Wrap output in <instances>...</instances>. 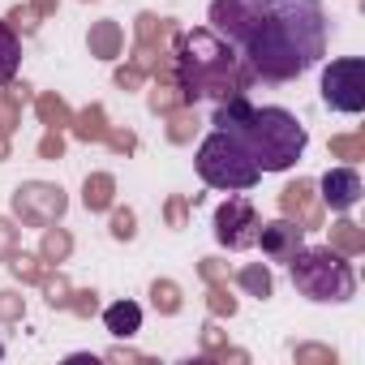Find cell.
<instances>
[{"instance_id":"1","label":"cell","mask_w":365,"mask_h":365,"mask_svg":"<svg viewBox=\"0 0 365 365\" xmlns=\"http://www.w3.org/2000/svg\"><path fill=\"white\" fill-rule=\"evenodd\" d=\"M322 0H262V9L241 39V61L262 82H292L327 52Z\"/></svg>"},{"instance_id":"2","label":"cell","mask_w":365,"mask_h":365,"mask_svg":"<svg viewBox=\"0 0 365 365\" xmlns=\"http://www.w3.org/2000/svg\"><path fill=\"white\" fill-rule=\"evenodd\" d=\"M215 129H232L262 172H288L305 155V125L288 108H250L245 95H228L215 108Z\"/></svg>"},{"instance_id":"3","label":"cell","mask_w":365,"mask_h":365,"mask_svg":"<svg viewBox=\"0 0 365 365\" xmlns=\"http://www.w3.org/2000/svg\"><path fill=\"white\" fill-rule=\"evenodd\" d=\"M288 271H292V288L314 305H344L356 292V275L348 258L331 245H314V250L301 245L288 258Z\"/></svg>"},{"instance_id":"4","label":"cell","mask_w":365,"mask_h":365,"mask_svg":"<svg viewBox=\"0 0 365 365\" xmlns=\"http://www.w3.org/2000/svg\"><path fill=\"white\" fill-rule=\"evenodd\" d=\"M198 176L207 180L211 190H224V194H241V190H254L262 168L254 163V155L245 150V142L232 133V129H215L202 138L198 146Z\"/></svg>"},{"instance_id":"5","label":"cell","mask_w":365,"mask_h":365,"mask_svg":"<svg viewBox=\"0 0 365 365\" xmlns=\"http://www.w3.org/2000/svg\"><path fill=\"white\" fill-rule=\"evenodd\" d=\"M322 103L331 112H348V116H356L365 108V61L361 56H344L322 69Z\"/></svg>"},{"instance_id":"6","label":"cell","mask_w":365,"mask_h":365,"mask_svg":"<svg viewBox=\"0 0 365 365\" xmlns=\"http://www.w3.org/2000/svg\"><path fill=\"white\" fill-rule=\"evenodd\" d=\"M65 207H69L65 190H61V185H48V180H31V185H18V194H14V215H18L22 224H31V228H48V224H56V220L65 215Z\"/></svg>"},{"instance_id":"7","label":"cell","mask_w":365,"mask_h":365,"mask_svg":"<svg viewBox=\"0 0 365 365\" xmlns=\"http://www.w3.org/2000/svg\"><path fill=\"white\" fill-rule=\"evenodd\" d=\"M258 211L250 198H228L220 211H215V241L228 245V250H250L258 241Z\"/></svg>"},{"instance_id":"8","label":"cell","mask_w":365,"mask_h":365,"mask_svg":"<svg viewBox=\"0 0 365 365\" xmlns=\"http://www.w3.org/2000/svg\"><path fill=\"white\" fill-rule=\"evenodd\" d=\"M258 9H262V0H211V26H215V35H224L228 43L241 48Z\"/></svg>"},{"instance_id":"9","label":"cell","mask_w":365,"mask_h":365,"mask_svg":"<svg viewBox=\"0 0 365 365\" xmlns=\"http://www.w3.org/2000/svg\"><path fill=\"white\" fill-rule=\"evenodd\" d=\"M254 245H262V254H267L271 262H288V258L305 245V228L284 215V220L258 224V241H254Z\"/></svg>"},{"instance_id":"10","label":"cell","mask_w":365,"mask_h":365,"mask_svg":"<svg viewBox=\"0 0 365 365\" xmlns=\"http://www.w3.org/2000/svg\"><path fill=\"white\" fill-rule=\"evenodd\" d=\"M318 198L331 207V211H352L356 202H361V176H356V168H331L322 180H318Z\"/></svg>"},{"instance_id":"11","label":"cell","mask_w":365,"mask_h":365,"mask_svg":"<svg viewBox=\"0 0 365 365\" xmlns=\"http://www.w3.org/2000/svg\"><path fill=\"white\" fill-rule=\"evenodd\" d=\"M279 207H284V215L297 220L305 232L322 224V207L314 202V180H292V185L279 194Z\"/></svg>"},{"instance_id":"12","label":"cell","mask_w":365,"mask_h":365,"mask_svg":"<svg viewBox=\"0 0 365 365\" xmlns=\"http://www.w3.org/2000/svg\"><path fill=\"white\" fill-rule=\"evenodd\" d=\"M103 327H108L116 339H129V335L142 331V309H138L133 301H116V305L103 309Z\"/></svg>"},{"instance_id":"13","label":"cell","mask_w":365,"mask_h":365,"mask_svg":"<svg viewBox=\"0 0 365 365\" xmlns=\"http://www.w3.org/2000/svg\"><path fill=\"white\" fill-rule=\"evenodd\" d=\"M18 65H22V43L5 22H0V86H9L18 78Z\"/></svg>"},{"instance_id":"14","label":"cell","mask_w":365,"mask_h":365,"mask_svg":"<svg viewBox=\"0 0 365 365\" xmlns=\"http://www.w3.org/2000/svg\"><path fill=\"white\" fill-rule=\"evenodd\" d=\"M91 56H103V61H112V56H120V43H125V35H120V26L116 22H99V26H91Z\"/></svg>"},{"instance_id":"15","label":"cell","mask_w":365,"mask_h":365,"mask_svg":"<svg viewBox=\"0 0 365 365\" xmlns=\"http://www.w3.org/2000/svg\"><path fill=\"white\" fill-rule=\"evenodd\" d=\"M112 190H116V180H112L108 172L86 176V185H82V202H86V211H108V207H112Z\"/></svg>"},{"instance_id":"16","label":"cell","mask_w":365,"mask_h":365,"mask_svg":"<svg viewBox=\"0 0 365 365\" xmlns=\"http://www.w3.org/2000/svg\"><path fill=\"white\" fill-rule=\"evenodd\" d=\"M331 250H339L344 258H356V254L365 250V237H361V228H356L352 220H339V224H331Z\"/></svg>"},{"instance_id":"17","label":"cell","mask_w":365,"mask_h":365,"mask_svg":"<svg viewBox=\"0 0 365 365\" xmlns=\"http://www.w3.org/2000/svg\"><path fill=\"white\" fill-rule=\"evenodd\" d=\"M237 284H241L250 297H258V301H267V297L275 292L271 271H267V267H258V262H254V267H241V271H237Z\"/></svg>"},{"instance_id":"18","label":"cell","mask_w":365,"mask_h":365,"mask_svg":"<svg viewBox=\"0 0 365 365\" xmlns=\"http://www.w3.org/2000/svg\"><path fill=\"white\" fill-rule=\"evenodd\" d=\"M150 301H155L159 314H180V288L172 279H155L150 284Z\"/></svg>"},{"instance_id":"19","label":"cell","mask_w":365,"mask_h":365,"mask_svg":"<svg viewBox=\"0 0 365 365\" xmlns=\"http://www.w3.org/2000/svg\"><path fill=\"white\" fill-rule=\"evenodd\" d=\"M69 250H73V241H69V232H61V228H56V232H52V228L43 232V245H39V254H43V262H65V258H69Z\"/></svg>"},{"instance_id":"20","label":"cell","mask_w":365,"mask_h":365,"mask_svg":"<svg viewBox=\"0 0 365 365\" xmlns=\"http://www.w3.org/2000/svg\"><path fill=\"white\" fill-rule=\"evenodd\" d=\"M73 133L86 138V142H91V138H103V133H108V129H103V108H86V112L73 120Z\"/></svg>"},{"instance_id":"21","label":"cell","mask_w":365,"mask_h":365,"mask_svg":"<svg viewBox=\"0 0 365 365\" xmlns=\"http://www.w3.org/2000/svg\"><path fill=\"white\" fill-rule=\"evenodd\" d=\"M133 224H138V215H133L129 207H116V211H112V237H116V241H133V237H138Z\"/></svg>"},{"instance_id":"22","label":"cell","mask_w":365,"mask_h":365,"mask_svg":"<svg viewBox=\"0 0 365 365\" xmlns=\"http://www.w3.org/2000/svg\"><path fill=\"white\" fill-rule=\"evenodd\" d=\"M180 99H185V91H180V86H155L150 91V108L155 112H172Z\"/></svg>"},{"instance_id":"23","label":"cell","mask_w":365,"mask_h":365,"mask_svg":"<svg viewBox=\"0 0 365 365\" xmlns=\"http://www.w3.org/2000/svg\"><path fill=\"white\" fill-rule=\"evenodd\" d=\"M331 155L335 159H365V142L361 138H331Z\"/></svg>"},{"instance_id":"24","label":"cell","mask_w":365,"mask_h":365,"mask_svg":"<svg viewBox=\"0 0 365 365\" xmlns=\"http://www.w3.org/2000/svg\"><path fill=\"white\" fill-rule=\"evenodd\" d=\"M39 116H43L48 125H56V129H61V125H69L65 103H61V99H52V95H48V99H39Z\"/></svg>"},{"instance_id":"25","label":"cell","mask_w":365,"mask_h":365,"mask_svg":"<svg viewBox=\"0 0 365 365\" xmlns=\"http://www.w3.org/2000/svg\"><path fill=\"white\" fill-rule=\"evenodd\" d=\"M22 297L18 292H0V318H5V322H14V318H22Z\"/></svg>"},{"instance_id":"26","label":"cell","mask_w":365,"mask_h":365,"mask_svg":"<svg viewBox=\"0 0 365 365\" xmlns=\"http://www.w3.org/2000/svg\"><path fill=\"white\" fill-rule=\"evenodd\" d=\"M292 352H297V361H335V348H318V344H301Z\"/></svg>"},{"instance_id":"27","label":"cell","mask_w":365,"mask_h":365,"mask_svg":"<svg viewBox=\"0 0 365 365\" xmlns=\"http://www.w3.org/2000/svg\"><path fill=\"white\" fill-rule=\"evenodd\" d=\"M65 292H69V284H65L61 275H56V279H48V305H69V297H65Z\"/></svg>"},{"instance_id":"28","label":"cell","mask_w":365,"mask_h":365,"mask_svg":"<svg viewBox=\"0 0 365 365\" xmlns=\"http://www.w3.org/2000/svg\"><path fill=\"white\" fill-rule=\"evenodd\" d=\"M61 150H65V142H61V133H48V138L39 142V155H43V159H61Z\"/></svg>"},{"instance_id":"29","label":"cell","mask_w":365,"mask_h":365,"mask_svg":"<svg viewBox=\"0 0 365 365\" xmlns=\"http://www.w3.org/2000/svg\"><path fill=\"white\" fill-rule=\"evenodd\" d=\"M14 241H18V228H14L9 220H0V258L14 250Z\"/></svg>"},{"instance_id":"30","label":"cell","mask_w":365,"mask_h":365,"mask_svg":"<svg viewBox=\"0 0 365 365\" xmlns=\"http://www.w3.org/2000/svg\"><path fill=\"white\" fill-rule=\"evenodd\" d=\"M14 271H18L22 279H39V267H35V258H26V254L14 258Z\"/></svg>"},{"instance_id":"31","label":"cell","mask_w":365,"mask_h":365,"mask_svg":"<svg viewBox=\"0 0 365 365\" xmlns=\"http://www.w3.org/2000/svg\"><path fill=\"white\" fill-rule=\"evenodd\" d=\"M9 22H18V26H22L26 35H31V31L39 26V22H35V9H14V14H9Z\"/></svg>"},{"instance_id":"32","label":"cell","mask_w":365,"mask_h":365,"mask_svg":"<svg viewBox=\"0 0 365 365\" xmlns=\"http://www.w3.org/2000/svg\"><path fill=\"white\" fill-rule=\"evenodd\" d=\"M211 309H215V314H237V301H232V297H224V292L215 288V292H211Z\"/></svg>"},{"instance_id":"33","label":"cell","mask_w":365,"mask_h":365,"mask_svg":"<svg viewBox=\"0 0 365 365\" xmlns=\"http://www.w3.org/2000/svg\"><path fill=\"white\" fill-rule=\"evenodd\" d=\"M168 220H172V228H180V220H185V202H180V198L168 202Z\"/></svg>"},{"instance_id":"34","label":"cell","mask_w":365,"mask_h":365,"mask_svg":"<svg viewBox=\"0 0 365 365\" xmlns=\"http://www.w3.org/2000/svg\"><path fill=\"white\" fill-rule=\"evenodd\" d=\"M116 82H120V86H138V82H142V73H138V69H120V73H116Z\"/></svg>"},{"instance_id":"35","label":"cell","mask_w":365,"mask_h":365,"mask_svg":"<svg viewBox=\"0 0 365 365\" xmlns=\"http://www.w3.org/2000/svg\"><path fill=\"white\" fill-rule=\"evenodd\" d=\"M202 275H207V279H220V275H224V267H220L215 258H207V262H202Z\"/></svg>"},{"instance_id":"36","label":"cell","mask_w":365,"mask_h":365,"mask_svg":"<svg viewBox=\"0 0 365 365\" xmlns=\"http://www.w3.org/2000/svg\"><path fill=\"white\" fill-rule=\"evenodd\" d=\"M112 146H116V150H129V146H133V133H112Z\"/></svg>"},{"instance_id":"37","label":"cell","mask_w":365,"mask_h":365,"mask_svg":"<svg viewBox=\"0 0 365 365\" xmlns=\"http://www.w3.org/2000/svg\"><path fill=\"white\" fill-rule=\"evenodd\" d=\"M35 5H39V14H52V9H56V0H35Z\"/></svg>"},{"instance_id":"38","label":"cell","mask_w":365,"mask_h":365,"mask_svg":"<svg viewBox=\"0 0 365 365\" xmlns=\"http://www.w3.org/2000/svg\"><path fill=\"white\" fill-rule=\"evenodd\" d=\"M5 155H9V142H5V138H0V159H5Z\"/></svg>"},{"instance_id":"39","label":"cell","mask_w":365,"mask_h":365,"mask_svg":"<svg viewBox=\"0 0 365 365\" xmlns=\"http://www.w3.org/2000/svg\"><path fill=\"white\" fill-rule=\"evenodd\" d=\"M0 356H5V344H0Z\"/></svg>"}]
</instances>
